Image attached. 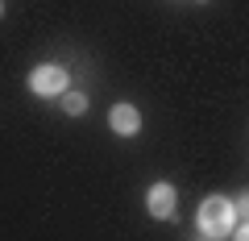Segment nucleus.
Returning a JSON list of instances; mask_svg holds the SVG:
<instances>
[{"instance_id": "1", "label": "nucleus", "mask_w": 249, "mask_h": 241, "mask_svg": "<svg viewBox=\"0 0 249 241\" xmlns=\"http://www.w3.org/2000/svg\"><path fill=\"white\" fill-rule=\"evenodd\" d=\"M237 204H232L229 196H208L204 204H199V233L204 237H212V241H220V237H229L232 229H237Z\"/></svg>"}, {"instance_id": "2", "label": "nucleus", "mask_w": 249, "mask_h": 241, "mask_svg": "<svg viewBox=\"0 0 249 241\" xmlns=\"http://www.w3.org/2000/svg\"><path fill=\"white\" fill-rule=\"evenodd\" d=\"M29 92L34 96H62L67 92V71H62L58 63H42V67H34L29 71Z\"/></svg>"}, {"instance_id": "3", "label": "nucleus", "mask_w": 249, "mask_h": 241, "mask_svg": "<svg viewBox=\"0 0 249 241\" xmlns=\"http://www.w3.org/2000/svg\"><path fill=\"white\" fill-rule=\"evenodd\" d=\"M145 208H150L154 221H170V216H175V187H170V183H154V187L145 191Z\"/></svg>"}, {"instance_id": "4", "label": "nucleus", "mask_w": 249, "mask_h": 241, "mask_svg": "<svg viewBox=\"0 0 249 241\" xmlns=\"http://www.w3.org/2000/svg\"><path fill=\"white\" fill-rule=\"evenodd\" d=\"M108 125H112V133L133 137L137 129H142V112H137L133 104H112V112H108Z\"/></svg>"}, {"instance_id": "5", "label": "nucleus", "mask_w": 249, "mask_h": 241, "mask_svg": "<svg viewBox=\"0 0 249 241\" xmlns=\"http://www.w3.org/2000/svg\"><path fill=\"white\" fill-rule=\"evenodd\" d=\"M62 112L67 116H83L88 112V96H83V92H62Z\"/></svg>"}, {"instance_id": "6", "label": "nucleus", "mask_w": 249, "mask_h": 241, "mask_svg": "<svg viewBox=\"0 0 249 241\" xmlns=\"http://www.w3.org/2000/svg\"><path fill=\"white\" fill-rule=\"evenodd\" d=\"M232 204H237V216H241V221H249V191H245V196H237Z\"/></svg>"}, {"instance_id": "7", "label": "nucleus", "mask_w": 249, "mask_h": 241, "mask_svg": "<svg viewBox=\"0 0 249 241\" xmlns=\"http://www.w3.org/2000/svg\"><path fill=\"white\" fill-rule=\"evenodd\" d=\"M232 241H249V221H245V224H237V229H232Z\"/></svg>"}, {"instance_id": "8", "label": "nucleus", "mask_w": 249, "mask_h": 241, "mask_svg": "<svg viewBox=\"0 0 249 241\" xmlns=\"http://www.w3.org/2000/svg\"><path fill=\"white\" fill-rule=\"evenodd\" d=\"M0 13H4V4H0Z\"/></svg>"}]
</instances>
